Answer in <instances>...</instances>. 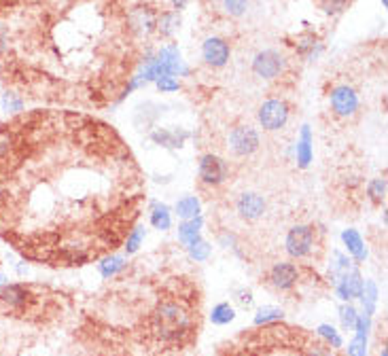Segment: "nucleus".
<instances>
[{
  "mask_svg": "<svg viewBox=\"0 0 388 356\" xmlns=\"http://www.w3.org/2000/svg\"><path fill=\"white\" fill-rule=\"evenodd\" d=\"M333 287H335L338 297H340L344 304H348V301L361 297V291H363V276H361V271H359L356 267H352V269H348L344 276L338 278V282L333 284Z\"/></svg>",
  "mask_w": 388,
  "mask_h": 356,
  "instance_id": "nucleus-11",
  "label": "nucleus"
},
{
  "mask_svg": "<svg viewBox=\"0 0 388 356\" xmlns=\"http://www.w3.org/2000/svg\"><path fill=\"white\" fill-rule=\"evenodd\" d=\"M170 3H172V7L179 11V9H183V7L187 5V0H170Z\"/></svg>",
  "mask_w": 388,
  "mask_h": 356,
  "instance_id": "nucleus-41",
  "label": "nucleus"
},
{
  "mask_svg": "<svg viewBox=\"0 0 388 356\" xmlns=\"http://www.w3.org/2000/svg\"><path fill=\"white\" fill-rule=\"evenodd\" d=\"M151 329L160 341L179 343L193 331V312L176 299H166L155 308L151 316Z\"/></svg>",
  "mask_w": 388,
  "mask_h": 356,
  "instance_id": "nucleus-1",
  "label": "nucleus"
},
{
  "mask_svg": "<svg viewBox=\"0 0 388 356\" xmlns=\"http://www.w3.org/2000/svg\"><path fill=\"white\" fill-rule=\"evenodd\" d=\"M176 215L183 219V221H189V219H195L200 217V212H202V204L195 195H185L183 199L176 201Z\"/></svg>",
  "mask_w": 388,
  "mask_h": 356,
  "instance_id": "nucleus-19",
  "label": "nucleus"
},
{
  "mask_svg": "<svg viewBox=\"0 0 388 356\" xmlns=\"http://www.w3.org/2000/svg\"><path fill=\"white\" fill-rule=\"evenodd\" d=\"M221 11L229 17H244L251 11L253 0H216Z\"/></svg>",
  "mask_w": 388,
  "mask_h": 356,
  "instance_id": "nucleus-22",
  "label": "nucleus"
},
{
  "mask_svg": "<svg viewBox=\"0 0 388 356\" xmlns=\"http://www.w3.org/2000/svg\"><path fill=\"white\" fill-rule=\"evenodd\" d=\"M229 45L219 36H208L202 45V57L212 68H223L229 62Z\"/></svg>",
  "mask_w": 388,
  "mask_h": 356,
  "instance_id": "nucleus-12",
  "label": "nucleus"
},
{
  "mask_svg": "<svg viewBox=\"0 0 388 356\" xmlns=\"http://www.w3.org/2000/svg\"><path fill=\"white\" fill-rule=\"evenodd\" d=\"M234 299H236L242 308H251L253 301H255L253 293H251L247 287H236V289H234Z\"/></svg>",
  "mask_w": 388,
  "mask_h": 356,
  "instance_id": "nucleus-36",
  "label": "nucleus"
},
{
  "mask_svg": "<svg viewBox=\"0 0 388 356\" xmlns=\"http://www.w3.org/2000/svg\"><path fill=\"white\" fill-rule=\"evenodd\" d=\"M321 51H323V43H321L317 36H312V34L301 36V38H299V43H297V53H299V55H303V57H307V59L319 57V55H321Z\"/></svg>",
  "mask_w": 388,
  "mask_h": 356,
  "instance_id": "nucleus-23",
  "label": "nucleus"
},
{
  "mask_svg": "<svg viewBox=\"0 0 388 356\" xmlns=\"http://www.w3.org/2000/svg\"><path fill=\"white\" fill-rule=\"evenodd\" d=\"M158 83V87H160V92H176L179 87H181V83L172 77V75H166V77H162V79H158L155 81Z\"/></svg>",
  "mask_w": 388,
  "mask_h": 356,
  "instance_id": "nucleus-37",
  "label": "nucleus"
},
{
  "mask_svg": "<svg viewBox=\"0 0 388 356\" xmlns=\"http://www.w3.org/2000/svg\"><path fill=\"white\" fill-rule=\"evenodd\" d=\"M7 282H9V278H7V276H5L3 271H0V289H3V287H5V284H7Z\"/></svg>",
  "mask_w": 388,
  "mask_h": 356,
  "instance_id": "nucleus-42",
  "label": "nucleus"
},
{
  "mask_svg": "<svg viewBox=\"0 0 388 356\" xmlns=\"http://www.w3.org/2000/svg\"><path fill=\"white\" fill-rule=\"evenodd\" d=\"M319 5L327 15H340L348 7V0H319Z\"/></svg>",
  "mask_w": 388,
  "mask_h": 356,
  "instance_id": "nucleus-34",
  "label": "nucleus"
},
{
  "mask_svg": "<svg viewBox=\"0 0 388 356\" xmlns=\"http://www.w3.org/2000/svg\"><path fill=\"white\" fill-rule=\"evenodd\" d=\"M369 329H371V316L359 314V316H356V322H354L356 335H369Z\"/></svg>",
  "mask_w": 388,
  "mask_h": 356,
  "instance_id": "nucleus-38",
  "label": "nucleus"
},
{
  "mask_svg": "<svg viewBox=\"0 0 388 356\" xmlns=\"http://www.w3.org/2000/svg\"><path fill=\"white\" fill-rule=\"evenodd\" d=\"M380 356H388V350H386V348H382V352H380Z\"/></svg>",
  "mask_w": 388,
  "mask_h": 356,
  "instance_id": "nucleus-43",
  "label": "nucleus"
},
{
  "mask_svg": "<svg viewBox=\"0 0 388 356\" xmlns=\"http://www.w3.org/2000/svg\"><path fill=\"white\" fill-rule=\"evenodd\" d=\"M356 316H359V312H356V308H354L350 301L344 304V306L340 308V320H342V327H344L346 331H352V329H354Z\"/></svg>",
  "mask_w": 388,
  "mask_h": 356,
  "instance_id": "nucleus-32",
  "label": "nucleus"
},
{
  "mask_svg": "<svg viewBox=\"0 0 388 356\" xmlns=\"http://www.w3.org/2000/svg\"><path fill=\"white\" fill-rule=\"evenodd\" d=\"M0 106H3L5 113H22L24 111V100L13 92H5L3 98H0Z\"/></svg>",
  "mask_w": 388,
  "mask_h": 356,
  "instance_id": "nucleus-30",
  "label": "nucleus"
},
{
  "mask_svg": "<svg viewBox=\"0 0 388 356\" xmlns=\"http://www.w3.org/2000/svg\"><path fill=\"white\" fill-rule=\"evenodd\" d=\"M198 176L206 187H221L229 178V164L219 155L206 153V155L200 157Z\"/></svg>",
  "mask_w": 388,
  "mask_h": 356,
  "instance_id": "nucleus-4",
  "label": "nucleus"
},
{
  "mask_svg": "<svg viewBox=\"0 0 388 356\" xmlns=\"http://www.w3.org/2000/svg\"><path fill=\"white\" fill-rule=\"evenodd\" d=\"M125 267H127V259L125 257H119V255H109V257L100 259V263H98V271L106 280L113 278V276H117Z\"/></svg>",
  "mask_w": 388,
  "mask_h": 356,
  "instance_id": "nucleus-18",
  "label": "nucleus"
},
{
  "mask_svg": "<svg viewBox=\"0 0 388 356\" xmlns=\"http://www.w3.org/2000/svg\"><path fill=\"white\" fill-rule=\"evenodd\" d=\"M317 244V234L314 227L310 225H295L289 229L286 240H284V250L289 252L291 259H307L314 250Z\"/></svg>",
  "mask_w": 388,
  "mask_h": 356,
  "instance_id": "nucleus-2",
  "label": "nucleus"
},
{
  "mask_svg": "<svg viewBox=\"0 0 388 356\" xmlns=\"http://www.w3.org/2000/svg\"><path fill=\"white\" fill-rule=\"evenodd\" d=\"M307 356H331V348L327 343H312L307 348Z\"/></svg>",
  "mask_w": 388,
  "mask_h": 356,
  "instance_id": "nucleus-39",
  "label": "nucleus"
},
{
  "mask_svg": "<svg viewBox=\"0 0 388 356\" xmlns=\"http://www.w3.org/2000/svg\"><path fill=\"white\" fill-rule=\"evenodd\" d=\"M234 320H236V310H234V306L227 304V301L216 304L212 308V312H210V322L216 325V327H225V325L234 322Z\"/></svg>",
  "mask_w": 388,
  "mask_h": 356,
  "instance_id": "nucleus-21",
  "label": "nucleus"
},
{
  "mask_svg": "<svg viewBox=\"0 0 388 356\" xmlns=\"http://www.w3.org/2000/svg\"><path fill=\"white\" fill-rule=\"evenodd\" d=\"M331 108L338 117H352L359 111V94L350 85H338L331 90Z\"/></svg>",
  "mask_w": 388,
  "mask_h": 356,
  "instance_id": "nucleus-10",
  "label": "nucleus"
},
{
  "mask_svg": "<svg viewBox=\"0 0 388 356\" xmlns=\"http://www.w3.org/2000/svg\"><path fill=\"white\" fill-rule=\"evenodd\" d=\"M342 242H344V246H346L348 255L356 261V265H359V263H363V261L367 259V246H365V240H363V236H361L356 229H344V232H342Z\"/></svg>",
  "mask_w": 388,
  "mask_h": 356,
  "instance_id": "nucleus-13",
  "label": "nucleus"
},
{
  "mask_svg": "<svg viewBox=\"0 0 388 356\" xmlns=\"http://www.w3.org/2000/svg\"><path fill=\"white\" fill-rule=\"evenodd\" d=\"M229 151L234 153L236 157H251L253 153L259 151L261 138L259 131L253 125H236L234 129L229 131Z\"/></svg>",
  "mask_w": 388,
  "mask_h": 356,
  "instance_id": "nucleus-3",
  "label": "nucleus"
},
{
  "mask_svg": "<svg viewBox=\"0 0 388 356\" xmlns=\"http://www.w3.org/2000/svg\"><path fill=\"white\" fill-rule=\"evenodd\" d=\"M297 162L299 168H307L312 162V131L307 125L301 127V136L297 140Z\"/></svg>",
  "mask_w": 388,
  "mask_h": 356,
  "instance_id": "nucleus-17",
  "label": "nucleus"
},
{
  "mask_svg": "<svg viewBox=\"0 0 388 356\" xmlns=\"http://www.w3.org/2000/svg\"><path fill=\"white\" fill-rule=\"evenodd\" d=\"M354 265H352V261L344 255V252H340V250H333V255H331V263H329V278H331V282L335 284L338 282V278L340 276H344L348 269H352Z\"/></svg>",
  "mask_w": 388,
  "mask_h": 356,
  "instance_id": "nucleus-24",
  "label": "nucleus"
},
{
  "mask_svg": "<svg viewBox=\"0 0 388 356\" xmlns=\"http://www.w3.org/2000/svg\"><path fill=\"white\" fill-rule=\"evenodd\" d=\"M179 24H181L179 13H176V11H170V13H164V15L158 20V26H155V30H158L162 36H172V34L176 32Z\"/></svg>",
  "mask_w": 388,
  "mask_h": 356,
  "instance_id": "nucleus-26",
  "label": "nucleus"
},
{
  "mask_svg": "<svg viewBox=\"0 0 388 356\" xmlns=\"http://www.w3.org/2000/svg\"><path fill=\"white\" fill-rule=\"evenodd\" d=\"M289 115H291L289 104H286L284 100H278V98L265 100V102L259 106V113H257L261 127L268 129V131H278V129H282V127L286 125V121H289Z\"/></svg>",
  "mask_w": 388,
  "mask_h": 356,
  "instance_id": "nucleus-6",
  "label": "nucleus"
},
{
  "mask_svg": "<svg viewBox=\"0 0 388 356\" xmlns=\"http://www.w3.org/2000/svg\"><path fill=\"white\" fill-rule=\"evenodd\" d=\"M236 212L240 215L242 221L255 223L265 217L268 212V199L259 191H244L236 199Z\"/></svg>",
  "mask_w": 388,
  "mask_h": 356,
  "instance_id": "nucleus-7",
  "label": "nucleus"
},
{
  "mask_svg": "<svg viewBox=\"0 0 388 356\" xmlns=\"http://www.w3.org/2000/svg\"><path fill=\"white\" fill-rule=\"evenodd\" d=\"M153 140L158 142V145H164V147H181L185 138H179L176 131H168V129H160L153 134Z\"/></svg>",
  "mask_w": 388,
  "mask_h": 356,
  "instance_id": "nucleus-31",
  "label": "nucleus"
},
{
  "mask_svg": "<svg viewBox=\"0 0 388 356\" xmlns=\"http://www.w3.org/2000/svg\"><path fill=\"white\" fill-rule=\"evenodd\" d=\"M284 68H286V57L276 49H263L253 59V73L265 81L280 77Z\"/></svg>",
  "mask_w": 388,
  "mask_h": 356,
  "instance_id": "nucleus-5",
  "label": "nucleus"
},
{
  "mask_svg": "<svg viewBox=\"0 0 388 356\" xmlns=\"http://www.w3.org/2000/svg\"><path fill=\"white\" fill-rule=\"evenodd\" d=\"M130 24L136 32L140 34H148L155 30V26H158V20H155V11L151 7H138L132 11L130 15Z\"/></svg>",
  "mask_w": 388,
  "mask_h": 356,
  "instance_id": "nucleus-14",
  "label": "nucleus"
},
{
  "mask_svg": "<svg viewBox=\"0 0 388 356\" xmlns=\"http://www.w3.org/2000/svg\"><path fill=\"white\" fill-rule=\"evenodd\" d=\"M317 333H319V337H323L325 339V343L331 348V350H340L342 348V335L338 333V329L333 327V325H321L319 329H317Z\"/></svg>",
  "mask_w": 388,
  "mask_h": 356,
  "instance_id": "nucleus-27",
  "label": "nucleus"
},
{
  "mask_svg": "<svg viewBox=\"0 0 388 356\" xmlns=\"http://www.w3.org/2000/svg\"><path fill=\"white\" fill-rule=\"evenodd\" d=\"M377 284L373 280H363V291H361V304H363V314L367 316H373L375 312V306H377Z\"/></svg>",
  "mask_w": 388,
  "mask_h": 356,
  "instance_id": "nucleus-20",
  "label": "nucleus"
},
{
  "mask_svg": "<svg viewBox=\"0 0 388 356\" xmlns=\"http://www.w3.org/2000/svg\"><path fill=\"white\" fill-rule=\"evenodd\" d=\"M187 252H189V257H191L193 261H206V259L210 257V252H212V246H210L208 242L200 240V242L187 246Z\"/></svg>",
  "mask_w": 388,
  "mask_h": 356,
  "instance_id": "nucleus-33",
  "label": "nucleus"
},
{
  "mask_svg": "<svg viewBox=\"0 0 388 356\" xmlns=\"http://www.w3.org/2000/svg\"><path fill=\"white\" fill-rule=\"evenodd\" d=\"M284 320V310L282 308H276V306H263L257 310L255 314V325L261 327V325H272V322H280Z\"/></svg>",
  "mask_w": 388,
  "mask_h": 356,
  "instance_id": "nucleus-25",
  "label": "nucleus"
},
{
  "mask_svg": "<svg viewBox=\"0 0 388 356\" xmlns=\"http://www.w3.org/2000/svg\"><path fill=\"white\" fill-rule=\"evenodd\" d=\"M151 225L160 232H168L172 227V215L170 208L162 201H151Z\"/></svg>",
  "mask_w": 388,
  "mask_h": 356,
  "instance_id": "nucleus-16",
  "label": "nucleus"
},
{
  "mask_svg": "<svg viewBox=\"0 0 388 356\" xmlns=\"http://www.w3.org/2000/svg\"><path fill=\"white\" fill-rule=\"evenodd\" d=\"M348 356H367V335H354L348 343Z\"/></svg>",
  "mask_w": 388,
  "mask_h": 356,
  "instance_id": "nucleus-35",
  "label": "nucleus"
},
{
  "mask_svg": "<svg viewBox=\"0 0 388 356\" xmlns=\"http://www.w3.org/2000/svg\"><path fill=\"white\" fill-rule=\"evenodd\" d=\"M202 225H204V219H202V217L183 221V223L179 225V240H181L185 246H191V244L200 242V240H202Z\"/></svg>",
  "mask_w": 388,
  "mask_h": 356,
  "instance_id": "nucleus-15",
  "label": "nucleus"
},
{
  "mask_svg": "<svg viewBox=\"0 0 388 356\" xmlns=\"http://www.w3.org/2000/svg\"><path fill=\"white\" fill-rule=\"evenodd\" d=\"M144 236H146L144 227L136 225V227L127 234V238H125V255H134V252H138V248H140V244H142Z\"/></svg>",
  "mask_w": 388,
  "mask_h": 356,
  "instance_id": "nucleus-29",
  "label": "nucleus"
},
{
  "mask_svg": "<svg viewBox=\"0 0 388 356\" xmlns=\"http://www.w3.org/2000/svg\"><path fill=\"white\" fill-rule=\"evenodd\" d=\"M32 291L22 282H7L3 289H0V304L9 310H26L32 301Z\"/></svg>",
  "mask_w": 388,
  "mask_h": 356,
  "instance_id": "nucleus-9",
  "label": "nucleus"
},
{
  "mask_svg": "<svg viewBox=\"0 0 388 356\" xmlns=\"http://www.w3.org/2000/svg\"><path fill=\"white\" fill-rule=\"evenodd\" d=\"M268 282L276 291L289 293L299 282V267L291 261H276L268 271Z\"/></svg>",
  "mask_w": 388,
  "mask_h": 356,
  "instance_id": "nucleus-8",
  "label": "nucleus"
},
{
  "mask_svg": "<svg viewBox=\"0 0 388 356\" xmlns=\"http://www.w3.org/2000/svg\"><path fill=\"white\" fill-rule=\"evenodd\" d=\"M7 47H9V28L0 22V55H5Z\"/></svg>",
  "mask_w": 388,
  "mask_h": 356,
  "instance_id": "nucleus-40",
  "label": "nucleus"
},
{
  "mask_svg": "<svg viewBox=\"0 0 388 356\" xmlns=\"http://www.w3.org/2000/svg\"><path fill=\"white\" fill-rule=\"evenodd\" d=\"M367 197L373 204H382L386 199V180L384 178H373L367 185Z\"/></svg>",
  "mask_w": 388,
  "mask_h": 356,
  "instance_id": "nucleus-28",
  "label": "nucleus"
}]
</instances>
